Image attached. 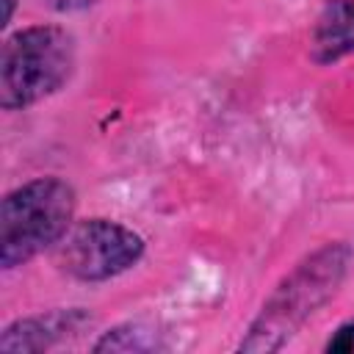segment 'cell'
<instances>
[{"label":"cell","mask_w":354,"mask_h":354,"mask_svg":"<svg viewBox=\"0 0 354 354\" xmlns=\"http://www.w3.org/2000/svg\"><path fill=\"white\" fill-rule=\"evenodd\" d=\"M354 252L346 241H329L301 257L268 293L260 313L246 326L238 351L263 354L288 346L296 332L340 290Z\"/></svg>","instance_id":"obj_1"},{"label":"cell","mask_w":354,"mask_h":354,"mask_svg":"<svg viewBox=\"0 0 354 354\" xmlns=\"http://www.w3.org/2000/svg\"><path fill=\"white\" fill-rule=\"evenodd\" d=\"M326 354H354V321L340 324L324 346Z\"/></svg>","instance_id":"obj_8"},{"label":"cell","mask_w":354,"mask_h":354,"mask_svg":"<svg viewBox=\"0 0 354 354\" xmlns=\"http://www.w3.org/2000/svg\"><path fill=\"white\" fill-rule=\"evenodd\" d=\"M75 36L61 25H28L0 50V105L25 111L61 91L75 72Z\"/></svg>","instance_id":"obj_3"},{"label":"cell","mask_w":354,"mask_h":354,"mask_svg":"<svg viewBox=\"0 0 354 354\" xmlns=\"http://www.w3.org/2000/svg\"><path fill=\"white\" fill-rule=\"evenodd\" d=\"M47 8H53V11H80V8H88L94 0H41Z\"/></svg>","instance_id":"obj_9"},{"label":"cell","mask_w":354,"mask_h":354,"mask_svg":"<svg viewBox=\"0 0 354 354\" xmlns=\"http://www.w3.org/2000/svg\"><path fill=\"white\" fill-rule=\"evenodd\" d=\"M3 25H8L11 22V17H14V8H17V0H3Z\"/></svg>","instance_id":"obj_10"},{"label":"cell","mask_w":354,"mask_h":354,"mask_svg":"<svg viewBox=\"0 0 354 354\" xmlns=\"http://www.w3.org/2000/svg\"><path fill=\"white\" fill-rule=\"evenodd\" d=\"M77 194L55 174L33 177L3 196L0 205V266L14 271L36 254L55 249L75 224Z\"/></svg>","instance_id":"obj_2"},{"label":"cell","mask_w":354,"mask_h":354,"mask_svg":"<svg viewBox=\"0 0 354 354\" xmlns=\"http://www.w3.org/2000/svg\"><path fill=\"white\" fill-rule=\"evenodd\" d=\"M310 50L321 66L354 55V0H324L313 25Z\"/></svg>","instance_id":"obj_6"},{"label":"cell","mask_w":354,"mask_h":354,"mask_svg":"<svg viewBox=\"0 0 354 354\" xmlns=\"http://www.w3.org/2000/svg\"><path fill=\"white\" fill-rule=\"evenodd\" d=\"M94 324V315L83 307H55L47 313L25 315L11 321L0 335L3 354L19 351H50L77 335H83Z\"/></svg>","instance_id":"obj_5"},{"label":"cell","mask_w":354,"mask_h":354,"mask_svg":"<svg viewBox=\"0 0 354 354\" xmlns=\"http://www.w3.org/2000/svg\"><path fill=\"white\" fill-rule=\"evenodd\" d=\"M169 343L160 340V332H152L141 324H119L108 332H102L91 351L102 354V351H163Z\"/></svg>","instance_id":"obj_7"},{"label":"cell","mask_w":354,"mask_h":354,"mask_svg":"<svg viewBox=\"0 0 354 354\" xmlns=\"http://www.w3.org/2000/svg\"><path fill=\"white\" fill-rule=\"evenodd\" d=\"M144 238L111 218H83L55 246L58 266L80 282H108L144 257Z\"/></svg>","instance_id":"obj_4"}]
</instances>
